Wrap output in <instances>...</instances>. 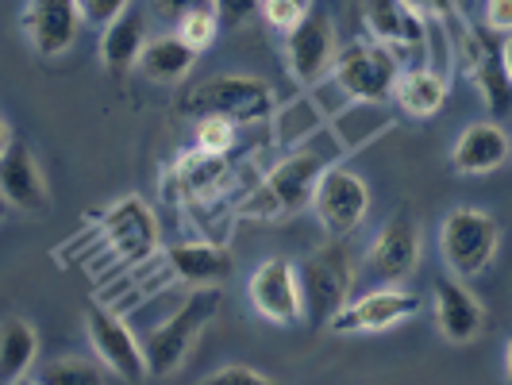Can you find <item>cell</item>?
Returning <instances> with one entry per match:
<instances>
[{
    "label": "cell",
    "instance_id": "f546056e",
    "mask_svg": "<svg viewBox=\"0 0 512 385\" xmlns=\"http://www.w3.org/2000/svg\"><path fill=\"white\" fill-rule=\"evenodd\" d=\"M312 8L297 4V0H262V16L274 31H293V27L305 20Z\"/></svg>",
    "mask_w": 512,
    "mask_h": 385
},
{
    "label": "cell",
    "instance_id": "74e56055",
    "mask_svg": "<svg viewBox=\"0 0 512 385\" xmlns=\"http://www.w3.org/2000/svg\"><path fill=\"white\" fill-rule=\"evenodd\" d=\"M505 66H509V74H512V35H509V43H505Z\"/></svg>",
    "mask_w": 512,
    "mask_h": 385
},
{
    "label": "cell",
    "instance_id": "cb8c5ba5",
    "mask_svg": "<svg viewBox=\"0 0 512 385\" xmlns=\"http://www.w3.org/2000/svg\"><path fill=\"white\" fill-rule=\"evenodd\" d=\"M393 97L401 104V112H409L416 120H428L447 101V77L439 74V70H432V66H412V70L401 74Z\"/></svg>",
    "mask_w": 512,
    "mask_h": 385
},
{
    "label": "cell",
    "instance_id": "4fadbf2b",
    "mask_svg": "<svg viewBox=\"0 0 512 385\" xmlns=\"http://www.w3.org/2000/svg\"><path fill=\"white\" fill-rule=\"evenodd\" d=\"M0 193L16 212H27V216H43L51 208L47 174L27 143H8L0 151Z\"/></svg>",
    "mask_w": 512,
    "mask_h": 385
},
{
    "label": "cell",
    "instance_id": "7a4b0ae2",
    "mask_svg": "<svg viewBox=\"0 0 512 385\" xmlns=\"http://www.w3.org/2000/svg\"><path fill=\"white\" fill-rule=\"evenodd\" d=\"M220 289L216 285H193V293L185 297V305L166 316L158 328H154L143 347H147V359H151V378H170L178 370L185 355L197 347V339L208 324L220 316Z\"/></svg>",
    "mask_w": 512,
    "mask_h": 385
},
{
    "label": "cell",
    "instance_id": "d6986e66",
    "mask_svg": "<svg viewBox=\"0 0 512 385\" xmlns=\"http://www.w3.org/2000/svg\"><path fill=\"white\" fill-rule=\"evenodd\" d=\"M39 366V332L24 316H4L0 324V382L20 385Z\"/></svg>",
    "mask_w": 512,
    "mask_h": 385
},
{
    "label": "cell",
    "instance_id": "52a82bcc",
    "mask_svg": "<svg viewBox=\"0 0 512 385\" xmlns=\"http://www.w3.org/2000/svg\"><path fill=\"white\" fill-rule=\"evenodd\" d=\"M85 332L89 343L97 351V359L124 382H147L151 378V359H147V347L139 343V335L128 328L124 316H116L112 308L89 305L85 308Z\"/></svg>",
    "mask_w": 512,
    "mask_h": 385
},
{
    "label": "cell",
    "instance_id": "44dd1931",
    "mask_svg": "<svg viewBox=\"0 0 512 385\" xmlns=\"http://www.w3.org/2000/svg\"><path fill=\"white\" fill-rule=\"evenodd\" d=\"M147 51V27L135 12H124L120 20L104 27V39H101V62L104 70L112 77H124L139 66V58Z\"/></svg>",
    "mask_w": 512,
    "mask_h": 385
},
{
    "label": "cell",
    "instance_id": "f35d334b",
    "mask_svg": "<svg viewBox=\"0 0 512 385\" xmlns=\"http://www.w3.org/2000/svg\"><path fill=\"white\" fill-rule=\"evenodd\" d=\"M297 4H305V8H312V0H297Z\"/></svg>",
    "mask_w": 512,
    "mask_h": 385
},
{
    "label": "cell",
    "instance_id": "30bf717a",
    "mask_svg": "<svg viewBox=\"0 0 512 385\" xmlns=\"http://www.w3.org/2000/svg\"><path fill=\"white\" fill-rule=\"evenodd\" d=\"M247 297L258 316L270 324H301L305 320V289H301V270L289 258H266L247 282Z\"/></svg>",
    "mask_w": 512,
    "mask_h": 385
},
{
    "label": "cell",
    "instance_id": "8d00e7d4",
    "mask_svg": "<svg viewBox=\"0 0 512 385\" xmlns=\"http://www.w3.org/2000/svg\"><path fill=\"white\" fill-rule=\"evenodd\" d=\"M505 378L512 382V335H509V343H505Z\"/></svg>",
    "mask_w": 512,
    "mask_h": 385
},
{
    "label": "cell",
    "instance_id": "8992f818",
    "mask_svg": "<svg viewBox=\"0 0 512 385\" xmlns=\"http://www.w3.org/2000/svg\"><path fill=\"white\" fill-rule=\"evenodd\" d=\"M401 54L389 43H351L335 58L332 77L355 101H385L401 81Z\"/></svg>",
    "mask_w": 512,
    "mask_h": 385
},
{
    "label": "cell",
    "instance_id": "2e32d148",
    "mask_svg": "<svg viewBox=\"0 0 512 385\" xmlns=\"http://www.w3.org/2000/svg\"><path fill=\"white\" fill-rule=\"evenodd\" d=\"M512 154L509 135L501 131V124H470L455 139V151H451V170L462 178H482L493 174L497 166H505Z\"/></svg>",
    "mask_w": 512,
    "mask_h": 385
},
{
    "label": "cell",
    "instance_id": "d590c367",
    "mask_svg": "<svg viewBox=\"0 0 512 385\" xmlns=\"http://www.w3.org/2000/svg\"><path fill=\"white\" fill-rule=\"evenodd\" d=\"M486 27L512 35V0H486Z\"/></svg>",
    "mask_w": 512,
    "mask_h": 385
},
{
    "label": "cell",
    "instance_id": "7402d4cb",
    "mask_svg": "<svg viewBox=\"0 0 512 385\" xmlns=\"http://www.w3.org/2000/svg\"><path fill=\"white\" fill-rule=\"evenodd\" d=\"M197 54L201 51H193L178 31H170V35H158V39L147 43V51L139 58V70L154 85H178L197 66Z\"/></svg>",
    "mask_w": 512,
    "mask_h": 385
},
{
    "label": "cell",
    "instance_id": "9c48e42d",
    "mask_svg": "<svg viewBox=\"0 0 512 385\" xmlns=\"http://www.w3.org/2000/svg\"><path fill=\"white\" fill-rule=\"evenodd\" d=\"M420 312V297L401 289V285H382V289H370L355 301L339 308L328 324V332L339 335H366V332H389L397 324H405Z\"/></svg>",
    "mask_w": 512,
    "mask_h": 385
},
{
    "label": "cell",
    "instance_id": "ba28073f",
    "mask_svg": "<svg viewBox=\"0 0 512 385\" xmlns=\"http://www.w3.org/2000/svg\"><path fill=\"white\" fill-rule=\"evenodd\" d=\"M312 212H316L320 228L328 231V239H347L370 212V189L355 170L335 162L324 170V178L316 181Z\"/></svg>",
    "mask_w": 512,
    "mask_h": 385
},
{
    "label": "cell",
    "instance_id": "277c9868",
    "mask_svg": "<svg viewBox=\"0 0 512 385\" xmlns=\"http://www.w3.org/2000/svg\"><path fill=\"white\" fill-rule=\"evenodd\" d=\"M181 108L189 116H228L235 124H258L266 116L278 112V101H274V89L262 81V77L251 74H220L201 81Z\"/></svg>",
    "mask_w": 512,
    "mask_h": 385
},
{
    "label": "cell",
    "instance_id": "484cf974",
    "mask_svg": "<svg viewBox=\"0 0 512 385\" xmlns=\"http://www.w3.org/2000/svg\"><path fill=\"white\" fill-rule=\"evenodd\" d=\"M474 81H478V93L486 101L489 116H505L512 108V74L505 66V51H489L478 58L474 66Z\"/></svg>",
    "mask_w": 512,
    "mask_h": 385
},
{
    "label": "cell",
    "instance_id": "83f0119b",
    "mask_svg": "<svg viewBox=\"0 0 512 385\" xmlns=\"http://www.w3.org/2000/svg\"><path fill=\"white\" fill-rule=\"evenodd\" d=\"M235 135H239V124L228 120V116H197V128H193V143L197 151L205 154H224L235 147Z\"/></svg>",
    "mask_w": 512,
    "mask_h": 385
},
{
    "label": "cell",
    "instance_id": "d4e9b609",
    "mask_svg": "<svg viewBox=\"0 0 512 385\" xmlns=\"http://www.w3.org/2000/svg\"><path fill=\"white\" fill-rule=\"evenodd\" d=\"M104 228L128 247V258H143L158 243V224H154V216L147 212V205L139 197H128V201H120V205L112 208Z\"/></svg>",
    "mask_w": 512,
    "mask_h": 385
},
{
    "label": "cell",
    "instance_id": "4316f807",
    "mask_svg": "<svg viewBox=\"0 0 512 385\" xmlns=\"http://www.w3.org/2000/svg\"><path fill=\"white\" fill-rule=\"evenodd\" d=\"M108 378H116L101 359H81V355H66V359H54L39 370V382L43 385H104Z\"/></svg>",
    "mask_w": 512,
    "mask_h": 385
},
{
    "label": "cell",
    "instance_id": "1f68e13d",
    "mask_svg": "<svg viewBox=\"0 0 512 385\" xmlns=\"http://www.w3.org/2000/svg\"><path fill=\"white\" fill-rule=\"evenodd\" d=\"M77 8H81V16H85V24L108 27L112 20H120V16L128 12L131 0H77Z\"/></svg>",
    "mask_w": 512,
    "mask_h": 385
},
{
    "label": "cell",
    "instance_id": "d6a6232c",
    "mask_svg": "<svg viewBox=\"0 0 512 385\" xmlns=\"http://www.w3.org/2000/svg\"><path fill=\"white\" fill-rule=\"evenodd\" d=\"M258 12H262V0H216V16H220V24L228 27H243L247 20H255Z\"/></svg>",
    "mask_w": 512,
    "mask_h": 385
},
{
    "label": "cell",
    "instance_id": "603a6c76",
    "mask_svg": "<svg viewBox=\"0 0 512 385\" xmlns=\"http://www.w3.org/2000/svg\"><path fill=\"white\" fill-rule=\"evenodd\" d=\"M324 128H328V112L312 93H305V97H297V101H289L285 108L274 112V139H278L282 151L305 147L308 139H316Z\"/></svg>",
    "mask_w": 512,
    "mask_h": 385
},
{
    "label": "cell",
    "instance_id": "9a60e30c",
    "mask_svg": "<svg viewBox=\"0 0 512 385\" xmlns=\"http://www.w3.org/2000/svg\"><path fill=\"white\" fill-rule=\"evenodd\" d=\"M436 324L447 343H474L486 328V308L459 274L436 282Z\"/></svg>",
    "mask_w": 512,
    "mask_h": 385
},
{
    "label": "cell",
    "instance_id": "e575fe53",
    "mask_svg": "<svg viewBox=\"0 0 512 385\" xmlns=\"http://www.w3.org/2000/svg\"><path fill=\"white\" fill-rule=\"evenodd\" d=\"M409 4L428 20H451L466 8V0H409Z\"/></svg>",
    "mask_w": 512,
    "mask_h": 385
},
{
    "label": "cell",
    "instance_id": "8fae6325",
    "mask_svg": "<svg viewBox=\"0 0 512 385\" xmlns=\"http://www.w3.org/2000/svg\"><path fill=\"white\" fill-rule=\"evenodd\" d=\"M335 58H339V43H335V31L328 24V16L320 12H308L301 24L293 31H285V66L297 85H320L324 77H332Z\"/></svg>",
    "mask_w": 512,
    "mask_h": 385
},
{
    "label": "cell",
    "instance_id": "5bb4252c",
    "mask_svg": "<svg viewBox=\"0 0 512 385\" xmlns=\"http://www.w3.org/2000/svg\"><path fill=\"white\" fill-rule=\"evenodd\" d=\"M85 24L77 0H27L24 35L31 51L43 58H58L77 43V31Z\"/></svg>",
    "mask_w": 512,
    "mask_h": 385
},
{
    "label": "cell",
    "instance_id": "7c38bea8",
    "mask_svg": "<svg viewBox=\"0 0 512 385\" xmlns=\"http://www.w3.org/2000/svg\"><path fill=\"white\" fill-rule=\"evenodd\" d=\"M366 266L385 285H401L405 278L416 274V266H420V224H416L409 208H397L382 224V231L374 235V243L366 251Z\"/></svg>",
    "mask_w": 512,
    "mask_h": 385
},
{
    "label": "cell",
    "instance_id": "3957f363",
    "mask_svg": "<svg viewBox=\"0 0 512 385\" xmlns=\"http://www.w3.org/2000/svg\"><path fill=\"white\" fill-rule=\"evenodd\" d=\"M297 270H301V289H305V320L328 328L332 316L351 301V289H355V258H351V247L343 239H328Z\"/></svg>",
    "mask_w": 512,
    "mask_h": 385
},
{
    "label": "cell",
    "instance_id": "5b68a950",
    "mask_svg": "<svg viewBox=\"0 0 512 385\" xmlns=\"http://www.w3.org/2000/svg\"><path fill=\"white\" fill-rule=\"evenodd\" d=\"M501 243V224L486 208H451L439 224V251L451 274L459 278H478L486 270Z\"/></svg>",
    "mask_w": 512,
    "mask_h": 385
},
{
    "label": "cell",
    "instance_id": "ac0fdd59",
    "mask_svg": "<svg viewBox=\"0 0 512 385\" xmlns=\"http://www.w3.org/2000/svg\"><path fill=\"white\" fill-rule=\"evenodd\" d=\"M393 120L397 116L385 108V101H347L328 120V131L339 139V147L351 154L366 147V143H374L378 135H385V131L393 128Z\"/></svg>",
    "mask_w": 512,
    "mask_h": 385
},
{
    "label": "cell",
    "instance_id": "ffe728a7",
    "mask_svg": "<svg viewBox=\"0 0 512 385\" xmlns=\"http://www.w3.org/2000/svg\"><path fill=\"white\" fill-rule=\"evenodd\" d=\"M428 16H420L416 8H412L409 0H378L374 8H370V27H374V35L389 43L393 51H416L420 43H424V35H428V24H424ZM405 58V54H401Z\"/></svg>",
    "mask_w": 512,
    "mask_h": 385
},
{
    "label": "cell",
    "instance_id": "836d02e7",
    "mask_svg": "<svg viewBox=\"0 0 512 385\" xmlns=\"http://www.w3.org/2000/svg\"><path fill=\"white\" fill-rule=\"evenodd\" d=\"M197 8H216V0H151V12L166 24H178L181 16H189Z\"/></svg>",
    "mask_w": 512,
    "mask_h": 385
},
{
    "label": "cell",
    "instance_id": "f1b7e54d",
    "mask_svg": "<svg viewBox=\"0 0 512 385\" xmlns=\"http://www.w3.org/2000/svg\"><path fill=\"white\" fill-rule=\"evenodd\" d=\"M220 16H216V8H197V12H189V16H181L174 31H178L181 39L193 47V51H208L212 47V39H216V31H220Z\"/></svg>",
    "mask_w": 512,
    "mask_h": 385
},
{
    "label": "cell",
    "instance_id": "e0dca14e",
    "mask_svg": "<svg viewBox=\"0 0 512 385\" xmlns=\"http://www.w3.org/2000/svg\"><path fill=\"white\" fill-rule=\"evenodd\" d=\"M166 262L185 285H220L235 270V258L224 243H174L166 251Z\"/></svg>",
    "mask_w": 512,
    "mask_h": 385
},
{
    "label": "cell",
    "instance_id": "6da1fadb",
    "mask_svg": "<svg viewBox=\"0 0 512 385\" xmlns=\"http://www.w3.org/2000/svg\"><path fill=\"white\" fill-rule=\"evenodd\" d=\"M320 139V135H316ZM316 139H308L305 147L289 151L285 162H278L266 181L258 185L247 201L251 216H289V212H301L312 208V193H316V181L324 178V170L339 162V154H347L343 147H316Z\"/></svg>",
    "mask_w": 512,
    "mask_h": 385
},
{
    "label": "cell",
    "instance_id": "4dcf8cb0",
    "mask_svg": "<svg viewBox=\"0 0 512 385\" xmlns=\"http://www.w3.org/2000/svg\"><path fill=\"white\" fill-rule=\"evenodd\" d=\"M205 385H270V374H262L247 362H231V366H220L201 378Z\"/></svg>",
    "mask_w": 512,
    "mask_h": 385
}]
</instances>
